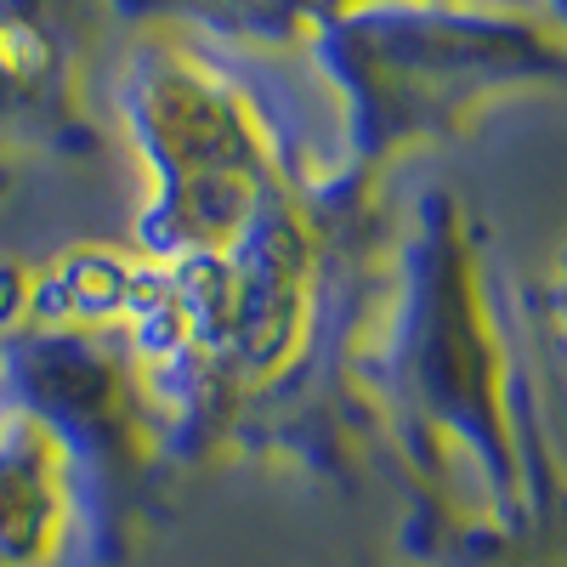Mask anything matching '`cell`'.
Here are the masks:
<instances>
[{"label": "cell", "mask_w": 567, "mask_h": 567, "mask_svg": "<svg viewBox=\"0 0 567 567\" xmlns=\"http://www.w3.org/2000/svg\"><path fill=\"white\" fill-rule=\"evenodd\" d=\"M363 414L403 511L488 539L567 523V392L534 284L454 194H425L386 227Z\"/></svg>", "instance_id": "cell-1"}, {"label": "cell", "mask_w": 567, "mask_h": 567, "mask_svg": "<svg viewBox=\"0 0 567 567\" xmlns=\"http://www.w3.org/2000/svg\"><path fill=\"white\" fill-rule=\"evenodd\" d=\"M136 250L85 245L29 284V318L0 347V398L40 420L74 471L80 539L125 567L159 534L182 483V420L131 323Z\"/></svg>", "instance_id": "cell-2"}, {"label": "cell", "mask_w": 567, "mask_h": 567, "mask_svg": "<svg viewBox=\"0 0 567 567\" xmlns=\"http://www.w3.org/2000/svg\"><path fill=\"white\" fill-rule=\"evenodd\" d=\"M131 109L148 159V205L136 216L142 261H221L301 199L284 182L256 120L216 80L194 69H154L136 85Z\"/></svg>", "instance_id": "cell-3"}, {"label": "cell", "mask_w": 567, "mask_h": 567, "mask_svg": "<svg viewBox=\"0 0 567 567\" xmlns=\"http://www.w3.org/2000/svg\"><path fill=\"white\" fill-rule=\"evenodd\" d=\"M347 58H352L347 74L358 85V154L369 165V159L392 154L409 131L460 109L471 85L528 69L539 52L516 34H454V40L449 34H414V40L381 34V40H352ZM363 165L336 194L363 199V187H358Z\"/></svg>", "instance_id": "cell-4"}, {"label": "cell", "mask_w": 567, "mask_h": 567, "mask_svg": "<svg viewBox=\"0 0 567 567\" xmlns=\"http://www.w3.org/2000/svg\"><path fill=\"white\" fill-rule=\"evenodd\" d=\"M80 539V488L40 420L0 398V567H58Z\"/></svg>", "instance_id": "cell-5"}, {"label": "cell", "mask_w": 567, "mask_h": 567, "mask_svg": "<svg viewBox=\"0 0 567 567\" xmlns=\"http://www.w3.org/2000/svg\"><path fill=\"white\" fill-rule=\"evenodd\" d=\"M398 556L409 567H567V523L534 539H488V534L443 528L420 511H403Z\"/></svg>", "instance_id": "cell-6"}, {"label": "cell", "mask_w": 567, "mask_h": 567, "mask_svg": "<svg viewBox=\"0 0 567 567\" xmlns=\"http://www.w3.org/2000/svg\"><path fill=\"white\" fill-rule=\"evenodd\" d=\"M534 307H539V329H545V352L561 374V392H567V245L550 261V272L534 284Z\"/></svg>", "instance_id": "cell-7"}, {"label": "cell", "mask_w": 567, "mask_h": 567, "mask_svg": "<svg viewBox=\"0 0 567 567\" xmlns=\"http://www.w3.org/2000/svg\"><path fill=\"white\" fill-rule=\"evenodd\" d=\"M29 284H34V272L0 261V347H7V336L29 318Z\"/></svg>", "instance_id": "cell-8"}]
</instances>
